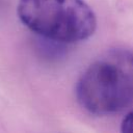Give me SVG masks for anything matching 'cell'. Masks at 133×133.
<instances>
[{
    "mask_svg": "<svg viewBox=\"0 0 133 133\" xmlns=\"http://www.w3.org/2000/svg\"><path fill=\"white\" fill-rule=\"evenodd\" d=\"M76 98L95 115L119 112L133 104V51L112 49L94 60L79 77Z\"/></svg>",
    "mask_w": 133,
    "mask_h": 133,
    "instance_id": "1",
    "label": "cell"
},
{
    "mask_svg": "<svg viewBox=\"0 0 133 133\" xmlns=\"http://www.w3.org/2000/svg\"><path fill=\"white\" fill-rule=\"evenodd\" d=\"M17 14L29 30L57 43L85 41L97 29L96 14L84 0H19Z\"/></svg>",
    "mask_w": 133,
    "mask_h": 133,
    "instance_id": "2",
    "label": "cell"
},
{
    "mask_svg": "<svg viewBox=\"0 0 133 133\" xmlns=\"http://www.w3.org/2000/svg\"><path fill=\"white\" fill-rule=\"evenodd\" d=\"M121 131L123 133H133V110L128 112L121 124Z\"/></svg>",
    "mask_w": 133,
    "mask_h": 133,
    "instance_id": "3",
    "label": "cell"
}]
</instances>
